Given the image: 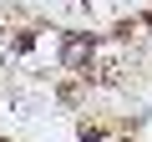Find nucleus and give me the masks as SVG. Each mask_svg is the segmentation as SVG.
<instances>
[{"label":"nucleus","instance_id":"2","mask_svg":"<svg viewBox=\"0 0 152 142\" xmlns=\"http://www.w3.org/2000/svg\"><path fill=\"white\" fill-rule=\"evenodd\" d=\"M0 142H5V137H0Z\"/></svg>","mask_w":152,"mask_h":142},{"label":"nucleus","instance_id":"1","mask_svg":"<svg viewBox=\"0 0 152 142\" xmlns=\"http://www.w3.org/2000/svg\"><path fill=\"white\" fill-rule=\"evenodd\" d=\"M86 51H91V41H86V36H76V41H66V66H76V61H81Z\"/></svg>","mask_w":152,"mask_h":142}]
</instances>
